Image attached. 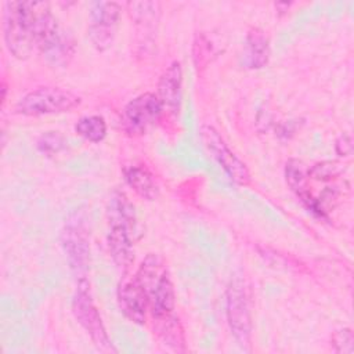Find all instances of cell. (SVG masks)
Instances as JSON below:
<instances>
[{"label":"cell","instance_id":"cell-16","mask_svg":"<svg viewBox=\"0 0 354 354\" xmlns=\"http://www.w3.org/2000/svg\"><path fill=\"white\" fill-rule=\"evenodd\" d=\"M123 176L127 185L142 199L155 201L159 195V188L153 174L141 163H131L123 167Z\"/></svg>","mask_w":354,"mask_h":354},{"label":"cell","instance_id":"cell-17","mask_svg":"<svg viewBox=\"0 0 354 354\" xmlns=\"http://www.w3.org/2000/svg\"><path fill=\"white\" fill-rule=\"evenodd\" d=\"M109 224L124 225L133 235L137 231V218L134 213V206L126 198L123 192L115 191L109 199L108 205Z\"/></svg>","mask_w":354,"mask_h":354},{"label":"cell","instance_id":"cell-10","mask_svg":"<svg viewBox=\"0 0 354 354\" xmlns=\"http://www.w3.org/2000/svg\"><path fill=\"white\" fill-rule=\"evenodd\" d=\"M37 50L43 54L50 65L65 68L75 55L76 44L73 36L59 24H57L43 36Z\"/></svg>","mask_w":354,"mask_h":354},{"label":"cell","instance_id":"cell-1","mask_svg":"<svg viewBox=\"0 0 354 354\" xmlns=\"http://www.w3.org/2000/svg\"><path fill=\"white\" fill-rule=\"evenodd\" d=\"M57 22L47 1H6L3 30L8 51L19 59L28 58Z\"/></svg>","mask_w":354,"mask_h":354},{"label":"cell","instance_id":"cell-21","mask_svg":"<svg viewBox=\"0 0 354 354\" xmlns=\"http://www.w3.org/2000/svg\"><path fill=\"white\" fill-rule=\"evenodd\" d=\"M66 147V140L58 131H47L37 140V148L43 153H57Z\"/></svg>","mask_w":354,"mask_h":354},{"label":"cell","instance_id":"cell-19","mask_svg":"<svg viewBox=\"0 0 354 354\" xmlns=\"http://www.w3.org/2000/svg\"><path fill=\"white\" fill-rule=\"evenodd\" d=\"M75 131L90 142H100L106 136V122L100 115L83 116L75 124Z\"/></svg>","mask_w":354,"mask_h":354},{"label":"cell","instance_id":"cell-22","mask_svg":"<svg viewBox=\"0 0 354 354\" xmlns=\"http://www.w3.org/2000/svg\"><path fill=\"white\" fill-rule=\"evenodd\" d=\"M332 344L336 353L353 354L354 351V333L350 328L339 329L332 336Z\"/></svg>","mask_w":354,"mask_h":354},{"label":"cell","instance_id":"cell-14","mask_svg":"<svg viewBox=\"0 0 354 354\" xmlns=\"http://www.w3.org/2000/svg\"><path fill=\"white\" fill-rule=\"evenodd\" d=\"M108 248L118 268L126 272L133 264L134 256H133L131 234L124 225L109 224Z\"/></svg>","mask_w":354,"mask_h":354},{"label":"cell","instance_id":"cell-4","mask_svg":"<svg viewBox=\"0 0 354 354\" xmlns=\"http://www.w3.org/2000/svg\"><path fill=\"white\" fill-rule=\"evenodd\" d=\"M80 97L59 87H40L29 91L15 105V112L25 116H40L69 112L80 104Z\"/></svg>","mask_w":354,"mask_h":354},{"label":"cell","instance_id":"cell-12","mask_svg":"<svg viewBox=\"0 0 354 354\" xmlns=\"http://www.w3.org/2000/svg\"><path fill=\"white\" fill-rule=\"evenodd\" d=\"M181 86H183V68L178 61L171 62L167 69L162 73L158 82V98L163 106V111L173 113L178 112L181 101Z\"/></svg>","mask_w":354,"mask_h":354},{"label":"cell","instance_id":"cell-3","mask_svg":"<svg viewBox=\"0 0 354 354\" xmlns=\"http://www.w3.org/2000/svg\"><path fill=\"white\" fill-rule=\"evenodd\" d=\"M225 313L230 330L241 347H246L252 337V315L245 279L234 275L225 292Z\"/></svg>","mask_w":354,"mask_h":354},{"label":"cell","instance_id":"cell-20","mask_svg":"<svg viewBox=\"0 0 354 354\" xmlns=\"http://www.w3.org/2000/svg\"><path fill=\"white\" fill-rule=\"evenodd\" d=\"M344 171V165L336 160H325L315 163L307 170L308 177L317 181H329L342 176Z\"/></svg>","mask_w":354,"mask_h":354},{"label":"cell","instance_id":"cell-9","mask_svg":"<svg viewBox=\"0 0 354 354\" xmlns=\"http://www.w3.org/2000/svg\"><path fill=\"white\" fill-rule=\"evenodd\" d=\"M61 242L69 267L75 274L82 277L80 279H83V275L88 268L90 245L87 228L79 216L66 221L61 234Z\"/></svg>","mask_w":354,"mask_h":354},{"label":"cell","instance_id":"cell-5","mask_svg":"<svg viewBox=\"0 0 354 354\" xmlns=\"http://www.w3.org/2000/svg\"><path fill=\"white\" fill-rule=\"evenodd\" d=\"M72 311L77 322L83 326V329L87 332V335L91 337L93 343L98 348L112 350V344L108 337L106 329L93 301L90 285L84 278L79 281V285L72 301Z\"/></svg>","mask_w":354,"mask_h":354},{"label":"cell","instance_id":"cell-11","mask_svg":"<svg viewBox=\"0 0 354 354\" xmlns=\"http://www.w3.org/2000/svg\"><path fill=\"white\" fill-rule=\"evenodd\" d=\"M118 301L120 311L134 324L142 325L145 322L147 311L149 308L148 296L141 282L134 275L120 283L118 289Z\"/></svg>","mask_w":354,"mask_h":354},{"label":"cell","instance_id":"cell-6","mask_svg":"<svg viewBox=\"0 0 354 354\" xmlns=\"http://www.w3.org/2000/svg\"><path fill=\"white\" fill-rule=\"evenodd\" d=\"M122 6L116 1H94L88 12V37L98 51H105L113 43Z\"/></svg>","mask_w":354,"mask_h":354},{"label":"cell","instance_id":"cell-23","mask_svg":"<svg viewBox=\"0 0 354 354\" xmlns=\"http://www.w3.org/2000/svg\"><path fill=\"white\" fill-rule=\"evenodd\" d=\"M335 151L339 156H348L353 152V138L350 134L343 133L335 144Z\"/></svg>","mask_w":354,"mask_h":354},{"label":"cell","instance_id":"cell-2","mask_svg":"<svg viewBox=\"0 0 354 354\" xmlns=\"http://www.w3.org/2000/svg\"><path fill=\"white\" fill-rule=\"evenodd\" d=\"M136 277L147 292L152 318L158 319L173 314L176 306L174 286L162 259L158 254H148Z\"/></svg>","mask_w":354,"mask_h":354},{"label":"cell","instance_id":"cell-8","mask_svg":"<svg viewBox=\"0 0 354 354\" xmlns=\"http://www.w3.org/2000/svg\"><path fill=\"white\" fill-rule=\"evenodd\" d=\"M201 137L207 151L235 184L248 185L250 183V171L248 166L228 148V145L214 127L209 124L202 126Z\"/></svg>","mask_w":354,"mask_h":354},{"label":"cell","instance_id":"cell-13","mask_svg":"<svg viewBox=\"0 0 354 354\" xmlns=\"http://www.w3.org/2000/svg\"><path fill=\"white\" fill-rule=\"evenodd\" d=\"M285 177L289 188L297 195V198L303 202V205L318 216H324L322 209L319 207L318 199L314 198L308 189L307 184V170L304 163L299 159H289L285 166Z\"/></svg>","mask_w":354,"mask_h":354},{"label":"cell","instance_id":"cell-18","mask_svg":"<svg viewBox=\"0 0 354 354\" xmlns=\"http://www.w3.org/2000/svg\"><path fill=\"white\" fill-rule=\"evenodd\" d=\"M156 322V333L162 339V342L171 348L173 351L184 353L185 351V335L184 329L180 324V319L170 314L163 318L155 319Z\"/></svg>","mask_w":354,"mask_h":354},{"label":"cell","instance_id":"cell-15","mask_svg":"<svg viewBox=\"0 0 354 354\" xmlns=\"http://www.w3.org/2000/svg\"><path fill=\"white\" fill-rule=\"evenodd\" d=\"M270 41L267 35L259 29L252 28L245 39L242 62L249 69H261L270 59Z\"/></svg>","mask_w":354,"mask_h":354},{"label":"cell","instance_id":"cell-7","mask_svg":"<svg viewBox=\"0 0 354 354\" xmlns=\"http://www.w3.org/2000/svg\"><path fill=\"white\" fill-rule=\"evenodd\" d=\"M163 113V106L153 93H144L130 100L122 113L123 129L129 134H144L153 127Z\"/></svg>","mask_w":354,"mask_h":354}]
</instances>
